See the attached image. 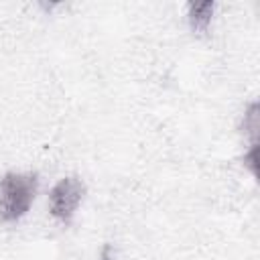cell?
<instances>
[{
	"instance_id": "cell-1",
	"label": "cell",
	"mask_w": 260,
	"mask_h": 260,
	"mask_svg": "<svg viewBox=\"0 0 260 260\" xmlns=\"http://www.w3.org/2000/svg\"><path fill=\"white\" fill-rule=\"evenodd\" d=\"M37 175L8 173L0 179V221L10 223L24 217L37 195Z\"/></svg>"
},
{
	"instance_id": "cell-4",
	"label": "cell",
	"mask_w": 260,
	"mask_h": 260,
	"mask_svg": "<svg viewBox=\"0 0 260 260\" xmlns=\"http://www.w3.org/2000/svg\"><path fill=\"white\" fill-rule=\"evenodd\" d=\"M244 162H246V167L250 169L252 175L258 173V142H252V144H250V150H248V154L244 156Z\"/></svg>"
},
{
	"instance_id": "cell-5",
	"label": "cell",
	"mask_w": 260,
	"mask_h": 260,
	"mask_svg": "<svg viewBox=\"0 0 260 260\" xmlns=\"http://www.w3.org/2000/svg\"><path fill=\"white\" fill-rule=\"evenodd\" d=\"M100 260H112V248L110 246H104V250H102V258Z\"/></svg>"
},
{
	"instance_id": "cell-2",
	"label": "cell",
	"mask_w": 260,
	"mask_h": 260,
	"mask_svg": "<svg viewBox=\"0 0 260 260\" xmlns=\"http://www.w3.org/2000/svg\"><path fill=\"white\" fill-rule=\"evenodd\" d=\"M85 195V185L77 177H65L51 189L49 195V211L51 215L61 221L69 223Z\"/></svg>"
},
{
	"instance_id": "cell-3",
	"label": "cell",
	"mask_w": 260,
	"mask_h": 260,
	"mask_svg": "<svg viewBox=\"0 0 260 260\" xmlns=\"http://www.w3.org/2000/svg\"><path fill=\"white\" fill-rule=\"evenodd\" d=\"M215 4L213 2H191L189 4V24L193 30H205L211 22Z\"/></svg>"
}]
</instances>
